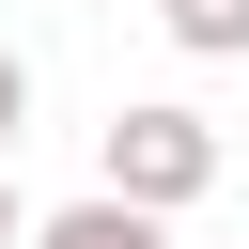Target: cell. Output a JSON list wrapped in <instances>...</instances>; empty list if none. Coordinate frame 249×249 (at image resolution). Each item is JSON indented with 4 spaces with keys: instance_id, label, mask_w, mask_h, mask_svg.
Returning <instances> with one entry per match:
<instances>
[{
    "instance_id": "1",
    "label": "cell",
    "mask_w": 249,
    "mask_h": 249,
    "mask_svg": "<svg viewBox=\"0 0 249 249\" xmlns=\"http://www.w3.org/2000/svg\"><path fill=\"white\" fill-rule=\"evenodd\" d=\"M93 187H109V202H140V218H187V202L218 187V124H202V109H171V93H140V109H109V124H93Z\"/></svg>"
},
{
    "instance_id": "2",
    "label": "cell",
    "mask_w": 249,
    "mask_h": 249,
    "mask_svg": "<svg viewBox=\"0 0 249 249\" xmlns=\"http://www.w3.org/2000/svg\"><path fill=\"white\" fill-rule=\"evenodd\" d=\"M31 249H171V218H140V202H62V218H31Z\"/></svg>"
},
{
    "instance_id": "3",
    "label": "cell",
    "mask_w": 249,
    "mask_h": 249,
    "mask_svg": "<svg viewBox=\"0 0 249 249\" xmlns=\"http://www.w3.org/2000/svg\"><path fill=\"white\" fill-rule=\"evenodd\" d=\"M187 62H249V0H156Z\"/></svg>"
},
{
    "instance_id": "4",
    "label": "cell",
    "mask_w": 249,
    "mask_h": 249,
    "mask_svg": "<svg viewBox=\"0 0 249 249\" xmlns=\"http://www.w3.org/2000/svg\"><path fill=\"white\" fill-rule=\"evenodd\" d=\"M16 124H31V62L0 47V156H16Z\"/></svg>"
},
{
    "instance_id": "5",
    "label": "cell",
    "mask_w": 249,
    "mask_h": 249,
    "mask_svg": "<svg viewBox=\"0 0 249 249\" xmlns=\"http://www.w3.org/2000/svg\"><path fill=\"white\" fill-rule=\"evenodd\" d=\"M0 249H31V202H16V171H0Z\"/></svg>"
}]
</instances>
